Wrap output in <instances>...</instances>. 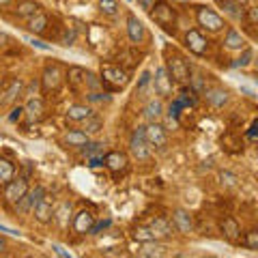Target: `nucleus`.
<instances>
[{"mask_svg": "<svg viewBox=\"0 0 258 258\" xmlns=\"http://www.w3.org/2000/svg\"><path fill=\"white\" fill-rule=\"evenodd\" d=\"M15 176V166L9 159L0 157V185H7Z\"/></svg>", "mask_w": 258, "mask_h": 258, "instance_id": "5701e85b", "label": "nucleus"}, {"mask_svg": "<svg viewBox=\"0 0 258 258\" xmlns=\"http://www.w3.org/2000/svg\"><path fill=\"white\" fill-rule=\"evenodd\" d=\"M127 74L125 69L114 67V64H101V82L106 84L110 91H116V88H123L127 84Z\"/></svg>", "mask_w": 258, "mask_h": 258, "instance_id": "7ed1b4c3", "label": "nucleus"}, {"mask_svg": "<svg viewBox=\"0 0 258 258\" xmlns=\"http://www.w3.org/2000/svg\"><path fill=\"white\" fill-rule=\"evenodd\" d=\"M224 45L228 47V50H241V47H243V37H241L235 28H230L228 32H226Z\"/></svg>", "mask_w": 258, "mask_h": 258, "instance_id": "a878e982", "label": "nucleus"}, {"mask_svg": "<svg viewBox=\"0 0 258 258\" xmlns=\"http://www.w3.org/2000/svg\"><path fill=\"white\" fill-rule=\"evenodd\" d=\"M99 9L106 15H116L118 13V3L116 0H99Z\"/></svg>", "mask_w": 258, "mask_h": 258, "instance_id": "473e14b6", "label": "nucleus"}, {"mask_svg": "<svg viewBox=\"0 0 258 258\" xmlns=\"http://www.w3.org/2000/svg\"><path fill=\"white\" fill-rule=\"evenodd\" d=\"M86 159H88V166H91V168L103 166V155H101V157H86Z\"/></svg>", "mask_w": 258, "mask_h": 258, "instance_id": "c03bdc74", "label": "nucleus"}, {"mask_svg": "<svg viewBox=\"0 0 258 258\" xmlns=\"http://www.w3.org/2000/svg\"><path fill=\"white\" fill-rule=\"evenodd\" d=\"M22 114H24V108H20V106H18V108H15V110H13V114H11L9 118H11V120H13V123H15V120H20V118H22Z\"/></svg>", "mask_w": 258, "mask_h": 258, "instance_id": "49530a36", "label": "nucleus"}, {"mask_svg": "<svg viewBox=\"0 0 258 258\" xmlns=\"http://www.w3.org/2000/svg\"><path fill=\"white\" fill-rule=\"evenodd\" d=\"M168 76L172 78V82H176V84H187L189 82V64L185 62V58L183 56H179V54H172L170 58H168Z\"/></svg>", "mask_w": 258, "mask_h": 258, "instance_id": "f03ea898", "label": "nucleus"}, {"mask_svg": "<svg viewBox=\"0 0 258 258\" xmlns=\"http://www.w3.org/2000/svg\"><path fill=\"white\" fill-rule=\"evenodd\" d=\"M243 245L247 249H258V230H249L245 239H243Z\"/></svg>", "mask_w": 258, "mask_h": 258, "instance_id": "72a5a7b5", "label": "nucleus"}, {"mask_svg": "<svg viewBox=\"0 0 258 258\" xmlns=\"http://www.w3.org/2000/svg\"><path fill=\"white\" fill-rule=\"evenodd\" d=\"M91 224H93V213L91 211H80L76 215V220H74V230L76 232H88V228H91Z\"/></svg>", "mask_w": 258, "mask_h": 258, "instance_id": "a211bd4d", "label": "nucleus"}, {"mask_svg": "<svg viewBox=\"0 0 258 258\" xmlns=\"http://www.w3.org/2000/svg\"><path fill=\"white\" fill-rule=\"evenodd\" d=\"M43 196H45V189H43V187H35V189L28 194V198H30V203H32V205H35L37 200H41Z\"/></svg>", "mask_w": 258, "mask_h": 258, "instance_id": "4c0bfd02", "label": "nucleus"}, {"mask_svg": "<svg viewBox=\"0 0 258 258\" xmlns=\"http://www.w3.org/2000/svg\"><path fill=\"white\" fill-rule=\"evenodd\" d=\"M222 179H226V183H228V185H235V181H237L232 174H224V172H222Z\"/></svg>", "mask_w": 258, "mask_h": 258, "instance_id": "09e8293b", "label": "nucleus"}, {"mask_svg": "<svg viewBox=\"0 0 258 258\" xmlns=\"http://www.w3.org/2000/svg\"><path fill=\"white\" fill-rule=\"evenodd\" d=\"M5 247H7V245H5V241H3V239H0V254H3V252H5Z\"/></svg>", "mask_w": 258, "mask_h": 258, "instance_id": "864d4df0", "label": "nucleus"}, {"mask_svg": "<svg viewBox=\"0 0 258 258\" xmlns=\"http://www.w3.org/2000/svg\"><path fill=\"white\" fill-rule=\"evenodd\" d=\"M32 209H35V217L39 222H43V224H47L54 217V207H52L50 200H47V196H43L41 200H37V203L32 205Z\"/></svg>", "mask_w": 258, "mask_h": 258, "instance_id": "ddd939ff", "label": "nucleus"}, {"mask_svg": "<svg viewBox=\"0 0 258 258\" xmlns=\"http://www.w3.org/2000/svg\"><path fill=\"white\" fill-rule=\"evenodd\" d=\"M155 93L161 95V97L172 95V78L168 76L166 67H159L155 71Z\"/></svg>", "mask_w": 258, "mask_h": 258, "instance_id": "9b49d317", "label": "nucleus"}, {"mask_svg": "<svg viewBox=\"0 0 258 258\" xmlns=\"http://www.w3.org/2000/svg\"><path fill=\"white\" fill-rule=\"evenodd\" d=\"M108 226H110V220H101V222H93L91 224V228H88V232H91V235H99V232L103 230V228H108Z\"/></svg>", "mask_w": 258, "mask_h": 258, "instance_id": "c9c22d12", "label": "nucleus"}, {"mask_svg": "<svg viewBox=\"0 0 258 258\" xmlns=\"http://www.w3.org/2000/svg\"><path fill=\"white\" fill-rule=\"evenodd\" d=\"M74 39H76V32L67 30V32H64V37H62V45H71V43H74Z\"/></svg>", "mask_w": 258, "mask_h": 258, "instance_id": "37998d69", "label": "nucleus"}, {"mask_svg": "<svg viewBox=\"0 0 258 258\" xmlns=\"http://www.w3.org/2000/svg\"><path fill=\"white\" fill-rule=\"evenodd\" d=\"M138 254L144 256V258H151V256H164V247L157 245V243H153V241H147V243L142 245V249H140Z\"/></svg>", "mask_w": 258, "mask_h": 258, "instance_id": "c85d7f7f", "label": "nucleus"}, {"mask_svg": "<svg viewBox=\"0 0 258 258\" xmlns=\"http://www.w3.org/2000/svg\"><path fill=\"white\" fill-rule=\"evenodd\" d=\"M222 232H224V237H226V239L237 241L239 235H241V228H239L237 220H232V217H226V220L222 222Z\"/></svg>", "mask_w": 258, "mask_h": 258, "instance_id": "6ab92c4d", "label": "nucleus"}, {"mask_svg": "<svg viewBox=\"0 0 258 258\" xmlns=\"http://www.w3.org/2000/svg\"><path fill=\"white\" fill-rule=\"evenodd\" d=\"M88 99H91V101H101L103 97H101V93H91V95H88Z\"/></svg>", "mask_w": 258, "mask_h": 258, "instance_id": "3c124183", "label": "nucleus"}, {"mask_svg": "<svg viewBox=\"0 0 258 258\" xmlns=\"http://www.w3.org/2000/svg\"><path fill=\"white\" fill-rule=\"evenodd\" d=\"M64 142H67L69 147H84V144L88 142V134L80 132V129H74V132H69L67 136H64Z\"/></svg>", "mask_w": 258, "mask_h": 258, "instance_id": "bb28decb", "label": "nucleus"}, {"mask_svg": "<svg viewBox=\"0 0 258 258\" xmlns=\"http://www.w3.org/2000/svg\"><path fill=\"white\" fill-rule=\"evenodd\" d=\"M144 138H147L149 142V147L153 149H164L166 144H168V134H166V129L157 125L155 120L149 125V127H144Z\"/></svg>", "mask_w": 258, "mask_h": 258, "instance_id": "0eeeda50", "label": "nucleus"}, {"mask_svg": "<svg viewBox=\"0 0 258 258\" xmlns=\"http://www.w3.org/2000/svg\"><path fill=\"white\" fill-rule=\"evenodd\" d=\"M0 88H3V86H0Z\"/></svg>", "mask_w": 258, "mask_h": 258, "instance_id": "bf43d9fd", "label": "nucleus"}, {"mask_svg": "<svg viewBox=\"0 0 258 258\" xmlns=\"http://www.w3.org/2000/svg\"><path fill=\"white\" fill-rule=\"evenodd\" d=\"M207 97V101L211 103L213 108H222L226 101H228V93L224 91V88H213V91H205L203 93Z\"/></svg>", "mask_w": 258, "mask_h": 258, "instance_id": "f3484780", "label": "nucleus"}, {"mask_svg": "<svg viewBox=\"0 0 258 258\" xmlns=\"http://www.w3.org/2000/svg\"><path fill=\"white\" fill-rule=\"evenodd\" d=\"M26 41H28L30 45H35V47H39V50H43V52H47V50H50V45H47V43H43V41H41V39L28 37V39H26Z\"/></svg>", "mask_w": 258, "mask_h": 258, "instance_id": "58836bf2", "label": "nucleus"}, {"mask_svg": "<svg viewBox=\"0 0 258 258\" xmlns=\"http://www.w3.org/2000/svg\"><path fill=\"white\" fill-rule=\"evenodd\" d=\"M127 35L134 43H142L144 41V26L142 22L136 18V15H129L127 18Z\"/></svg>", "mask_w": 258, "mask_h": 258, "instance_id": "2eb2a0df", "label": "nucleus"}, {"mask_svg": "<svg viewBox=\"0 0 258 258\" xmlns=\"http://www.w3.org/2000/svg\"><path fill=\"white\" fill-rule=\"evenodd\" d=\"M155 3H157V0H138V5L142 7L144 11H151V9H153V5H155Z\"/></svg>", "mask_w": 258, "mask_h": 258, "instance_id": "a18cd8bd", "label": "nucleus"}, {"mask_svg": "<svg viewBox=\"0 0 258 258\" xmlns=\"http://www.w3.org/2000/svg\"><path fill=\"white\" fill-rule=\"evenodd\" d=\"M0 106H3V88H0Z\"/></svg>", "mask_w": 258, "mask_h": 258, "instance_id": "6e6d98bb", "label": "nucleus"}, {"mask_svg": "<svg viewBox=\"0 0 258 258\" xmlns=\"http://www.w3.org/2000/svg\"><path fill=\"white\" fill-rule=\"evenodd\" d=\"M222 9L228 13V15H232V18L235 20H239V18H243V9H241V7L243 5H239V3H235V0H222Z\"/></svg>", "mask_w": 258, "mask_h": 258, "instance_id": "cd10ccee", "label": "nucleus"}, {"mask_svg": "<svg viewBox=\"0 0 258 258\" xmlns=\"http://www.w3.org/2000/svg\"><path fill=\"white\" fill-rule=\"evenodd\" d=\"M217 3H222V0H217Z\"/></svg>", "mask_w": 258, "mask_h": 258, "instance_id": "13d9d810", "label": "nucleus"}, {"mask_svg": "<svg viewBox=\"0 0 258 258\" xmlns=\"http://www.w3.org/2000/svg\"><path fill=\"white\" fill-rule=\"evenodd\" d=\"M185 45H187V50L191 54H196V56H203L207 52V47H209V41H207V37L203 35L200 30H187V35H185Z\"/></svg>", "mask_w": 258, "mask_h": 258, "instance_id": "6e6552de", "label": "nucleus"}, {"mask_svg": "<svg viewBox=\"0 0 258 258\" xmlns=\"http://www.w3.org/2000/svg\"><path fill=\"white\" fill-rule=\"evenodd\" d=\"M9 43H11V37L5 35V32H0V47H7Z\"/></svg>", "mask_w": 258, "mask_h": 258, "instance_id": "de8ad7c7", "label": "nucleus"}, {"mask_svg": "<svg viewBox=\"0 0 258 258\" xmlns=\"http://www.w3.org/2000/svg\"><path fill=\"white\" fill-rule=\"evenodd\" d=\"M172 228L174 226L166 220V217H155V220L151 222L149 226V230L153 232V237L155 239H166V237H170L172 235Z\"/></svg>", "mask_w": 258, "mask_h": 258, "instance_id": "4468645a", "label": "nucleus"}, {"mask_svg": "<svg viewBox=\"0 0 258 258\" xmlns=\"http://www.w3.org/2000/svg\"><path fill=\"white\" fill-rule=\"evenodd\" d=\"M134 237L138 239V241H142V243H147V241H155V237H153V232L149 230V228H136V232H134Z\"/></svg>", "mask_w": 258, "mask_h": 258, "instance_id": "f704fd0d", "label": "nucleus"}, {"mask_svg": "<svg viewBox=\"0 0 258 258\" xmlns=\"http://www.w3.org/2000/svg\"><path fill=\"white\" fill-rule=\"evenodd\" d=\"M161 114H164V106H161L159 99H151L147 106H144V116H147L151 123H153V120H159Z\"/></svg>", "mask_w": 258, "mask_h": 258, "instance_id": "412c9836", "label": "nucleus"}, {"mask_svg": "<svg viewBox=\"0 0 258 258\" xmlns=\"http://www.w3.org/2000/svg\"><path fill=\"white\" fill-rule=\"evenodd\" d=\"M247 22H249V26H254L258 22V9H247Z\"/></svg>", "mask_w": 258, "mask_h": 258, "instance_id": "a19ab883", "label": "nucleus"}, {"mask_svg": "<svg viewBox=\"0 0 258 258\" xmlns=\"http://www.w3.org/2000/svg\"><path fill=\"white\" fill-rule=\"evenodd\" d=\"M103 166H108L114 174L123 172L127 168V155L125 153H118V151H110V153L103 155Z\"/></svg>", "mask_w": 258, "mask_h": 258, "instance_id": "9d476101", "label": "nucleus"}, {"mask_svg": "<svg viewBox=\"0 0 258 258\" xmlns=\"http://www.w3.org/2000/svg\"><path fill=\"white\" fill-rule=\"evenodd\" d=\"M0 232H7V235H20L18 230H13V228H7V226H0Z\"/></svg>", "mask_w": 258, "mask_h": 258, "instance_id": "8fccbe9b", "label": "nucleus"}, {"mask_svg": "<svg viewBox=\"0 0 258 258\" xmlns=\"http://www.w3.org/2000/svg\"><path fill=\"white\" fill-rule=\"evenodd\" d=\"M196 18H198V24H200V26L207 28V30H211V32H220V30L226 26L224 20H222L213 9H209V7H198Z\"/></svg>", "mask_w": 258, "mask_h": 258, "instance_id": "39448f33", "label": "nucleus"}, {"mask_svg": "<svg viewBox=\"0 0 258 258\" xmlns=\"http://www.w3.org/2000/svg\"><path fill=\"white\" fill-rule=\"evenodd\" d=\"M172 226L179 232H185V235H189L194 230V220L187 211H183V209H176L174 215H172Z\"/></svg>", "mask_w": 258, "mask_h": 258, "instance_id": "f8f14e48", "label": "nucleus"}, {"mask_svg": "<svg viewBox=\"0 0 258 258\" xmlns=\"http://www.w3.org/2000/svg\"><path fill=\"white\" fill-rule=\"evenodd\" d=\"M45 26H47V15L35 13L32 18H28V28L35 32V35H41V32L45 30Z\"/></svg>", "mask_w": 258, "mask_h": 258, "instance_id": "393cba45", "label": "nucleus"}, {"mask_svg": "<svg viewBox=\"0 0 258 258\" xmlns=\"http://www.w3.org/2000/svg\"><path fill=\"white\" fill-rule=\"evenodd\" d=\"M153 22L161 26L166 32H174V24H176V13L170 5L166 3V0H157L155 5H153V9L149 11Z\"/></svg>", "mask_w": 258, "mask_h": 258, "instance_id": "f257e3e1", "label": "nucleus"}, {"mask_svg": "<svg viewBox=\"0 0 258 258\" xmlns=\"http://www.w3.org/2000/svg\"><path fill=\"white\" fill-rule=\"evenodd\" d=\"M37 11H39V5L35 3V0H22V3L18 5V9H15L18 18H32Z\"/></svg>", "mask_w": 258, "mask_h": 258, "instance_id": "b1692460", "label": "nucleus"}, {"mask_svg": "<svg viewBox=\"0 0 258 258\" xmlns=\"http://www.w3.org/2000/svg\"><path fill=\"white\" fill-rule=\"evenodd\" d=\"M20 91H22V82H20V80H13L9 91L3 93V95H5V97H3V106H5V103H11V101L15 99V97L20 95Z\"/></svg>", "mask_w": 258, "mask_h": 258, "instance_id": "c756f323", "label": "nucleus"}, {"mask_svg": "<svg viewBox=\"0 0 258 258\" xmlns=\"http://www.w3.org/2000/svg\"><path fill=\"white\" fill-rule=\"evenodd\" d=\"M129 149H132V153H134V155L138 157V159H149L151 147H149L147 138H144V127L134 129L132 138H129Z\"/></svg>", "mask_w": 258, "mask_h": 258, "instance_id": "423d86ee", "label": "nucleus"}, {"mask_svg": "<svg viewBox=\"0 0 258 258\" xmlns=\"http://www.w3.org/2000/svg\"><path fill=\"white\" fill-rule=\"evenodd\" d=\"M176 3H183L185 5V3H189V0H176Z\"/></svg>", "mask_w": 258, "mask_h": 258, "instance_id": "4d7b16f0", "label": "nucleus"}, {"mask_svg": "<svg viewBox=\"0 0 258 258\" xmlns=\"http://www.w3.org/2000/svg\"><path fill=\"white\" fill-rule=\"evenodd\" d=\"M24 112H26V116L30 120H39L43 116V101L39 99V97H35V99H30L26 103V108H24Z\"/></svg>", "mask_w": 258, "mask_h": 258, "instance_id": "aec40b11", "label": "nucleus"}, {"mask_svg": "<svg viewBox=\"0 0 258 258\" xmlns=\"http://www.w3.org/2000/svg\"><path fill=\"white\" fill-rule=\"evenodd\" d=\"M235 3H239V5H245V3H247V0H235Z\"/></svg>", "mask_w": 258, "mask_h": 258, "instance_id": "5fc2aeb1", "label": "nucleus"}, {"mask_svg": "<svg viewBox=\"0 0 258 258\" xmlns=\"http://www.w3.org/2000/svg\"><path fill=\"white\" fill-rule=\"evenodd\" d=\"M41 84H43V91H58L60 84H62V71H60L58 64H50V67H45Z\"/></svg>", "mask_w": 258, "mask_h": 258, "instance_id": "1a4fd4ad", "label": "nucleus"}, {"mask_svg": "<svg viewBox=\"0 0 258 258\" xmlns=\"http://www.w3.org/2000/svg\"><path fill=\"white\" fill-rule=\"evenodd\" d=\"M249 138H256V120H254V123H252V132H249Z\"/></svg>", "mask_w": 258, "mask_h": 258, "instance_id": "603ef678", "label": "nucleus"}, {"mask_svg": "<svg viewBox=\"0 0 258 258\" xmlns=\"http://www.w3.org/2000/svg\"><path fill=\"white\" fill-rule=\"evenodd\" d=\"M26 194H28V179L26 176H18V179L13 176V179L5 185V198L13 205H18Z\"/></svg>", "mask_w": 258, "mask_h": 258, "instance_id": "20e7f679", "label": "nucleus"}, {"mask_svg": "<svg viewBox=\"0 0 258 258\" xmlns=\"http://www.w3.org/2000/svg\"><path fill=\"white\" fill-rule=\"evenodd\" d=\"M252 54H254L252 50H245V52H243V56L235 60V67H245V64H249V60H252Z\"/></svg>", "mask_w": 258, "mask_h": 258, "instance_id": "e433bc0d", "label": "nucleus"}, {"mask_svg": "<svg viewBox=\"0 0 258 258\" xmlns=\"http://www.w3.org/2000/svg\"><path fill=\"white\" fill-rule=\"evenodd\" d=\"M84 134H97L101 129V118L99 116H95V114H91L88 118H84Z\"/></svg>", "mask_w": 258, "mask_h": 258, "instance_id": "7c9ffc66", "label": "nucleus"}, {"mask_svg": "<svg viewBox=\"0 0 258 258\" xmlns=\"http://www.w3.org/2000/svg\"><path fill=\"white\" fill-rule=\"evenodd\" d=\"M67 80H69V86L74 88V91H82V86H86V71L80 69V67H69Z\"/></svg>", "mask_w": 258, "mask_h": 258, "instance_id": "dca6fc26", "label": "nucleus"}, {"mask_svg": "<svg viewBox=\"0 0 258 258\" xmlns=\"http://www.w3.org/2000/svg\"><path fill=\"white\" fill-rule=\"evenodd\" d=\"M151 82V74H149V71H144V74L140 76V82H138V91L142 93L144 91V88H147V84Z\"/></svg>", "mask_w": 258, "mask_h": 258, "instance_id": "ea45409f", "label": "nucleus"}, {"mask_svg": "<svg viewBox=\"0 0 258 258\" xmlns=\"http://www.w3.org/2000/svg\"><path fill=\"white\" fill-rule=\"evenodd\" d=\"M84 153H86V157H101L103 155V144H99V142H86L84 144Z\"/></svg>", "mask_w": 258, "mask_h": 258, "instance_id": "2f4dec72", "label": "nucleus"}, {"mask_svg": "<svg viewBox=\"0 0 258 258\" xmlns=\"http://www.w3.org/2000/svg\"><path fill=\"white\" fill-rule=\"evenodd\" d=\"M93 114V110L88 108V106H82V103H76V106H71L67 110V118L69 120H84Z\"/></svg>", "mask_w": 258, "mask_h": 258, "instance_id": "4be33fe9", "label": "nucleus"}, {"mask_svg": "<svg viewBox=\"0 0 258 258\" xmlns=\"http://www.w3.org/2000/svg\"><path fill=\"white\" fill-rule=\"evenodd\" d=\"M52 249H54V252L58 254V256H62V258H71V254H69V252H67V249H64L62 245H58V243H54V245H52Z\"/></svg>", "mask_w": 258, "mask_h": 258, "instance_id": "79ce46f5", "label": "nucleus"}]
</instances>
